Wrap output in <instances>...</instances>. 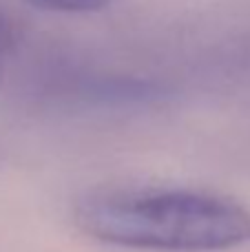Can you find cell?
<instances>
[{
	"label": "cell",
	"instance_id": "cell-2",
	"mask_svg": "<svg viewBox=\"0 0 250 252\" xmlns=\"http://www.w3.org/2000/svg\"><path fill=\"white\" fill-rule=\"evenodd\" d=\"M31 9L38 11H51V13H89L100 11L113 0H22Z\"/></svg>",
	"mask_w": 250,
	"mask_h": 252
},
{
	"label": "cell",
	"instance_id": "cell-1",
	"mask_svg": "<svg viewBox=\"0 0 250 252\" xmlns=\"http://www.w3.org/2000/svg\"><path fill=\"white\" fill-rule=\"evenodd\" d=\"M73 217L87 237L120 248L219 252L250 244L246 206L193 188H102L80 197Z\"/></svg>",
	"mask_w": 250,
	"mask_h": 252
},
{
	"label": "cell",
	"instance_id": "cell-3",
	"mask_svg": "<svg viewBox=\"0 0 250 252\" xmlns=\"http://www.w3.org/2000/svg\"><path fill=\"white\" fill-rule=\"evenodd\" d=\"M20 42V25L9 9L0 4V64L13 56Z\"/></svg>",
	"mask_w": 250,
	"mask_h": 252
}]
</instances>
